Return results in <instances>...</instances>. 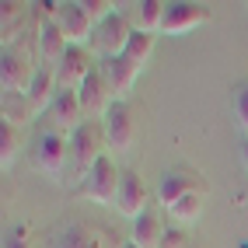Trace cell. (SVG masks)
Here are the masks:
<instances>
[{
  "mask_svg": "<svg viewBox=\"0 0 248 248\" xmlns=\"http://www.w3.org/2000/svg\"><path fill=\"white\" fill-rule=\"evenodd\" d=\"M35 74H39V67H35V56H31L25 39L18 46L4 49V56H0V84H4V94H28Z\"/></svg>",
  "mask_w": 248,
  "mask_h": 248,
  "instance_id": "6da1fadb",
  "label": "cell"
},
{
  "mask_svg": "<svg viewBox=\"0 0 248 248\" xmlns=\"http://www.w3.org/2000/svg\"><path fill=\"white\" fill-rule=\"evenodd\" d=\"M105 147H108V133H105V126L94 123V119H88L77 133H70V154H74V164H77L80 175H88L94 164L105 157Z\"/></svg>",
  "mask_w": 248,
  "mask_h": 248,
  "instance_id": "7a4b0ae2",
  "label": "cell"
},
{
  "mask_svg": "<svg viewBox=\"0 0 248 248\" xmlns=\"http://www.w3.org/2000/svg\"><path fill=\"white\" fill-rule=\"evenodd\" d=\"M137 25L126 18L123 11H115L112 18H105L102 25L94 28V39H91V53H98L102 60H112V56H123L129 39H133Z\"/></svg>",
  "mask_w": 248,
  "mask_h": 248,
  "instance_id": "3957f363",
  "label": "cell"
},
{
  "mask_svg": "<svg viewBox=\"0 0 248 248\" xmlns=\"http://www.w3.org/2000/svg\"><path fill=\"white\" fill-rule=\"evenodd\" d=\"M119 186H123V171L115 168V161L105 154L94 168L84 175V186L80 192L88 196L91 203H102V206H115V196H119Z\"/></svg>",
  "mask_w": 248,
  "mask_h": 248,
  "instance_id": "277c9868",
  "label": "cell"
},
{
  "mask_svg": "<svg viewBox=\"0 0 248 248\" xmlns=\"http://www.w3.org/2000/svg\"><path fill=\"white\" fill-rule=\"evenodd\" d=\"M98 60L88 46H70L63 63L56 67V80H60V91H80V84L94 74Z\"/></svg>",
  "mask_w": 248,
  "mask_h": 248,
  "instance_id": "5b68a950",
  "label": "cell"
},
{
  "mask_svg": "<svg viewBox=\"0 0 248 248\" xmlns=\"http://www.w3.org/2000/svg\"><path fill=\"white\" fill-rule=\"evenodd\" d=\"M213 18L206 4H196V0H178V4H168V14H164V28L161 35H189L200 25H206Z\"/></svg>",
  "mask_w": 248,
  "mask_h": 248,
  "instance_id": "8992f818",
  "label": "cell"
},
{
  "mask_svg": "<svg viewBox=\"0 0 248 248\" xmlns=\"http://www.w3.org/2000/svg\"><path fill=\"white\" fill-rule=\"evenodd\" d=\"M74 161L70 154V137L56 133V129H46V133L35 140V164L49 175H63V168Z\"/></svg>",
  "mask_w": 248,
  "mask_h": 248,
  "instance_id": "52a82bcc",
  "label": "cell"
},
{
  "mask_svg": "<svg viewBox=\"0 0 248 248\" xmlns=\"http://www.w3.org/2000/svg\"><path fill=\"white\" fill-rule=\"evenodd\" d=\"M98 70H102L105 84L112 91L115 102H126V94L133 91L137 77H140V67L137 63H129L126 56H112V60H98Z\"/></svg>",
  "mask_w": 248,
  "mask_h": 248,
  "instance_id": "ba28073f",
  "label": "cell"
},
{
  "mask_svg": "<svg viewBox=\"0 0 248 248\" xmlns=\"http://www.w3.org/2000/svg\"><path fill=\"white\" fill-rule=\"evenodd\" d=\"M56 25L63 28V35H67L70 46H88L94 39V21H91V14L84 11L80 0H67V4H63Z\"/></svg>",
  "mask_w": 248,
  "mask_h": 248,
  "instance_id": "9c48e42d",
  "label": "cell"
},
{
  "mask_svg": "<svg viewBox=\"0 0 248 248\" xmlns=\"http://www.w3.org/2000/svg\"><path fill=\"white\" fill-rule=\"evenodd\" d=\"M49 123H53V126H56V133H63V137L77 133V129L88 123L84 108H80L77 91H60V94H56L53 108H49Z\"/></svg>",
  "mask_w": 248,
  "mask_h": 248,
  "instance_id": "30bf717a",
  "label": "cell"
},
{
  "mask_svg": "<svg viewBox=\"0 0 248 248\" xmlns=\"http://www.w3.org/2000/svg\"><path fill=\"white\" fill-rule=\"evenodd\" d=\"M105 133H108V147L115 151H129L137 140V119L129 112L126 102H112L108 115H105Z\"/></svg>",
  "mask_w": 248,
  "mask_h": 248,
  "instance_id": "8fae6325",
  "label": "cell"
},
{
  "mask_svg": "<svg viewBox=\"0 0 248 248\" xmlns=\"http://www.w3.org/2000/svg\"><path fill=\"white\" fill-rule=\"evenodd\" d=\"M115 210L123 213V217L137 220L140 213L151 210V192H147V186L140 182L137 171H123V186H119V196H115Z\"/></svg>",
  "mask_w": 248,
  "mask_h": 248,
  "instance_id": "7c38bea8",
  "label": "cell"
},
{
  "mask_svg": "<svg viewBox=\"0 0 248 248\" xmlns=\"http://www.w3.org/2000/svg\"><path fill=\"white\" fill-rule=\"evenodd\" d=\"M189 192H206V186H203V182L196 178L189 168H171V171H164L161 186H157V200H161L164 210L175 206L182 196H189Z\"/></svg>",
  "mask_w": 248,
  "mask_h": 248,
  "instance_id": "4fadbf2b",
  "label": "cell"
},
{
  "mask_svg": "<svg viewBox=\"0 0 248 248\" xmlns=\"http://www.w3.org/2000/svg\"><path fill=\"white\" fill-rule=\"evenodd\" d=\"M77 98H80V108H84V115H88V119H94V115H108V108H112V102H115L98 67H94V74L84 80V84H80Z\"/></svg>",
  "mask_w": 248,
  "mask_h": 248,
  "instance_id": "5bb4252c",
  "label": "cell"
},
{
  "mask_svg": "<svg viewBox=\"0 0 248 248\" xmlns=\"http://www.w3.org/2000/svg\"><path fill=\"white\" fill-rule=\"evenodd\" d=\"M35 49H39V60H42V67H60L63 56H67V35H63V28L56 21H49V25H39V35H35Z\"/></svg>",
  "mask_w": 248,
  "mask_h": 248,
  "instance_id": "9a60e30c",
  "label": "cell"
},
{
  "mask_svg": "<svg viewBox=\"0 0 248 248\" xmlns=\"http://www.w3.org/2000/svg\"><path fill=\"white\" fill-rule=\"evenodd\" d=\"M49 248H105V231L94 224H67L53 234Z\"/></svg>",
  "mask_w": 248,
  "mask_h": 248,
  "instance_id": "2e32d148",
  "label": "cell"
},
{
  "mask_svg": "<svg viewBox=\"0 0 248 248\" xmlns=\"http://www.w3.org/2000/svg\"><path fill=\"white\" fill-rule=\"evenodd\" d=\"M164 234H168V224H164V217L151 206L147 213H140V217L133 220L129 241L140 245V248H161V245H164Z\"/></svg>",
  "mask_w": 248,
  "mask_h": 248,
  "instance_id": "e0dca14e",
  "label": "cell"
},
{
  "mask_svg": "<svg viewBox=\"0 0 248 248\" xmlns=\"http://www.w3.org/2000/svg\"><path fill=\"white\" fill-rule=\"evenodd\" d=\"M56 94H60L56 70H53V67H42V63H39V74H35V80H31V88H28V102H31V108H35V115L53 108Z\"/></svg>",
  "mask_w": 248,
  "mask_h": 248,
  "instance_id": "ac0fdd59",
  "label": "cell"
},
{
  "mask_svg": "<svg viewBox=\"0 0 248 248\" xmlns=\"http://www.w3.org/2000/svg\"><path fill=\"white\" fill-rule=\"evenodd\" d=\"M25 18H28L25 4H4V14H0V39H4V49L18 46L25 39Z\"/></svg>",
  "mask_w": 248,
  "mask_h": 248,
  "instance_id": "d6986e66",
  "label": "cell"
},
{
  "mask_svg": "<svg viewBox=\"0 0 248 248\" xmlns=\"http://www.w3.org/2000/svg\"><path fill=\"white\" fill-rule=\"evenodd\" d=\"M164 14H168V0H140L137 4V28L157 35L164 28Z\"/></svg>",
  "mask_w": 248,
  "mask_h": 248,
  "instance_id": "ffe728a7",
  "label": "cell"
},
{
  "mask_svg": "<svg viewBox=\"0 0 248 248\" xmlns=\"http://www.w3.org/2000/svg\"><path fill=\"white\" fill-rule=\"evenodd\" d=\"M0 112H4V123H7V126H18V129L35 119V108H31L28 94H4Z\"/></svg>",
  "mask_w": 248,
  "mask_h": 248,
  "instance_id": "44dd1931",
  "label": "cell"
},
{
  "mask_svg": "<svg viewBox=\"0 0 248 248\" xmlns=\"http://www.w3.org/2000/svg\"><path fill=\"white\" fill-rule=\"evenodd\" d=\"M154 46H157V35H151V31H140V28H137L123 56H126L129 63H137V67L143 70V67H147V60L154 56Z\"/></svg>",
  "mask_w": 248,
  "mask_h": 248,
  "instance_id": "7402d4cb",
  "label": "cell"
},
{
  "mask_svg": "<svg viewBox=\"0 0 248 248\" xmlns=\"http://www.w3.org/2000/svg\"><path fill=\"white\" fill-rule=\"evenodd\" d=\"M168 217H171L175 224H196V220L203 217V192L182 196L175 206H168Z\"/></svg>",
  "mask_w": 248,
  "mask_h": 248,
  "instance_id": "603a6c76",
  "label": "cell"
},
{
  "mask_svg": "<svg viewBox=\"0 0 248 248\" xmlns=\"http://www.w3.org/2000/svg\"><path fill=\"white\" fill-rule=\"evenodd\" d=\"M18 151H21V129H18V126L0 123V164H4V171L14 164Z\"/></svg>",
  "mask_w": 248,
  "mask_h": 248,
  "instance_id": "cb8c5ba5",
  "label": "cell"
},
{
  "mask_svg": "<svg viewBox=\"0 0 248 248\" xmlns=\"http://www.w3.org/2000/svg\"><path fill=\"white\" fill-rule=\"evenodd\" d=\"M234 115H238V123L248 129V84H241L234 91Z\"/></svg>",
  "mask_w": 248,
  "mask_h": 248,
  "instance_id": "d4e9b609",
  "label": "cell"
},
{
  "mask_svg": "<svg viewBox=\"0 0 248 248\" xmlns=\"http://www.w3.org/2000/svg\"><path fill=\"white\" fill-rule=\"evenodd\" d=\"M4 248H31L28 245V227H11L7 234H4Z\"/></svg>",
  "mask_w": 248,
  "mask_h": 248,
  "instance_id": "484cf974",
  "label": "cell"
},
{
  "mask_svg": "<svg viewBox=\"0 0 248 248\" xmlns=\"http://www.w3.org/2000/svg\"><path fill=\"white\" fill-rule=\"evenodd\" d=\"M161 248H189V234H186V231L168 227V234H164V245H161Z\"/></svg>",
  "mask_w": 248,
  "mask_h": 248,
  "instance_id": "4316f807",
  "label": "cell"
},
{
  "mask_svg": "<svg viewBox=\"0 0 248 248\" xmlns=\"http://www.w3.org/2000/svg\"><path fill=\"white\" fill-rule=\"evenodd\" d=\"M241 164H245V171H248V143L241 147Z\"/></svg>",
  "mask_w": 248,
  "mask_h": 248,
  "instance_id": "83f0119b",
  "label": "cell"
},
{
  "mask_svg": "<svg viewBox=\"0 0 248 248\" xmlns=\"http://www.w3.org/2000/svg\"><path fill=\"white\" fill-rule=\"evenodd\" d=\"M119 248H140V245H133V241H126V245H119Z\"/></svg>",
  "mask_w": 248,
  "mask_h": 248,
  "instance_id": "f1b7e54d",
  "label": "cell"
}]
</instances>
